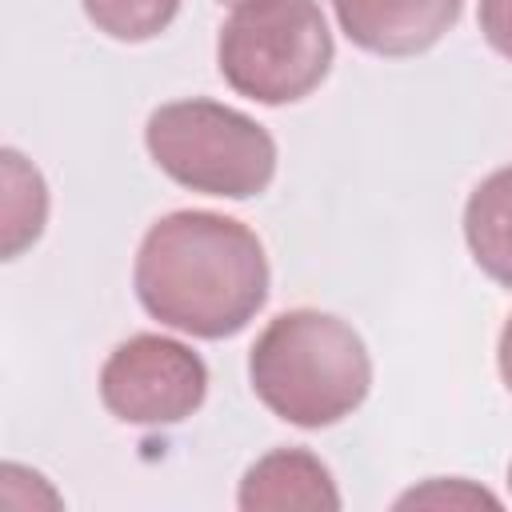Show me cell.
Listing matches in <instances>:
<instances>
[{"mask_svg":"<svg viewBox=\"0 0 512 512\" xmlns=\"http://www.w3.org/2000/svg\"><path fill=\"white\" fill-rule=\"evenodd\" d=\"M80 8L96 24V32L120 44H144L176 20L180 0H80Z\"/></svg>","mask_w":512,"mask_h":512,"instance_id":"obj_9","label":"cell"},{"mask_svg":"<svg viewBox=\"0 0 512 512\" xmlns=\"http://www.w3.org/2000/svg\"><path fill=\"white\" fill-rule=\"evenodd\" d=\"M476 24H480V36L488 40V48L500 52L504 60H512V0H480Z\"/></svg>","mask_w":512,"mask_h":512,"instance_id":"obj_12","label":"cell"},{"mask_svg":"<svg viewBox=\"0 0 512 512\" xmlns=\"http://www.w3.org/2000/svg\"><path fill=\"white\" fill-rule=\"evenodd\" d=\"M272 268L264 240L236 216L176 208L148 224L132 260L140 308L172 332L228 340L268 304Z\"/></svg>","mask_w":512,"mask_h":512,"instance_id":"obj_1","label":"cell"},{"mask_svg":"<svg viewBox=\"0 0 512 512\" xmlns=\"http://www.w3.org/2000/svg\"><path fill=\"white\" fill-rule=\"evenodd\" d=\"M332 60V28L316 0H240L216 32L224 84L268 108L312 96Z\"/></svg>","mask_w":512,"mask_h":512,"instance_id":"obj_3","label":"cell"},{"mask_svg":"<svg viewBox=\"0 0 512 512\" xmlns=\"http://www.w3.org/2000/svg\"><path fill=\"white\" fill-rule=\"evenodd\" d=\"M340 32L372 56H420L460 20L464 0H328Z\"/></svg>","mask_w":512,"mask_h":512,"instance_id":"obj_6","label":"cell"},{"mask_svg":"<svg viewBox=\"0 0 512 512\" xmlns=\"http://www.w3.org/2000/svg\"><path fill=\"white\" fill-rule=\"evenodd\" d=\"M144 148L152 164L188 192L252 200L268 192L276 176V140L248 112L188 96L152 108L144 124Z\"/></svg>","mask_w":512,"mask_h":512,"instance_id":"obj_4","label":"cell"},{"mask_svg":"<svg viewBox=\"0 0 512 512\" xmlns=\"http://www.w3.org/2000/svg\"><path fill=\"white\" fill-rule=\"evenodd\" d=\"M408 504H436V508H452V504H500L492 492H484V488H472L464 476H448V484H444V476H436V480H428L424 488H412V492H404L400 500H396V508H408Z\"/></svg>","mask_w":512,"mask_h":512,"instance_id":"obj_11","label":"cell"},{"mask_svg":"<svg viewBox=\"0 0 512 512\" xmlns=\"http://www.w3.org/2000/svg\"><path fill=\"white\" fill-rule=\"evenodd\" d=\"M248 384L284 424L332 428L368 400L372 356L364 336L336 312L288 308L248 348Z\"/></svg>","mask_w":512,"mask_h":512,"instance_id":"obj_2","label":"cell"},{"mask_svg":"<svg viewBox=\"0 0 512 512\" xmlns=\"http://www.w3.org/2000/svg\"><path fill=\"white\" fill-rule=\"evenodd\" d=\"M496 368H500L504 388L512 392V312H508V320L500 328V340H496Z\"/></svg>","mask_w":512,"mask_h":512,"instance_id":"obj_13","label":"cell"},{"mask_svg":"<svg viewBox=\"0 0 512 512\" xmlns=\"http://www.w3.org/2000/svg\"><path fill=\"white\" fill-rule=\"evenodd\" d=\"M464 244L488 280L512 288V164L488 172L468 192Z\"/></svg>","mask_w":512,"mask_h":512,"instance_id":"obj_8","label":"cell"},{"mask_svg":"<svg viewBox=\"0 0 512 512\" xmlns=\"http://www.w3.org/2000/svg\"><path fill=\"white\" fill-rule=\"evenodd\" d=\"M508 488H512V460H508Z\"/></svg>","mask_w":512,"mask_h":512,"instance_id":"obj_14","label":"cell"},{"mask_svg":"<svg viewBox=\"0 0 512 512\" xmlns=\"http://www.w3.org/2000/svg\"><path fill=\"white\" fill-rule=\"evenodd\" d=\"M220 4H240V0H220Z\"/></svg>","mask_w":512,"mask_h":512,"instance_id":"obj_15","label":"cell"},{"mask_svg":"<svg viewBox=\"0 0 512 512\" xmlns=\"http://www.w3.org/2000/svg\"><path fill=\"white\" fill-rule=\"evenodd\" d=\"M4 256H20L24 244H32L44 232L48 216V188H36L32 196L24 192V156L16 148H4Z\"/></svg>","mask_w":512,"mask_h":512,"instance_id":"obj_10","label":"cell"},{"mask_svg":"<svg viewBox=\"0 0 512 512\" xmlns=\"http://www.w3.org/2000/svg\"><path fill=\"white\" fill-rule=\"evenodd\" d=\"M100 404L132 428H172L200 412L208 396V364L188 344L136 332L120 340L100 368Z\"/></svg>","mask_w":512,"mask_h":512,"instance_id":"obj_5","label":"cell"},{"mask_svg":"<svg viewBox=\"0 0 512 512\" xmlns=\"http://www.w3.org/2000/svg\"><path fill=\"white\" fill-rule=\"evenodd\" d=\"M236 508L268 512V508H340L336 480L328 464L308 448H272L256 456L236 488Z\"/></svg>","mask_w":512,"mask_h":512,"instance_id":"obj_7","label":"cell"}]
</instances>
